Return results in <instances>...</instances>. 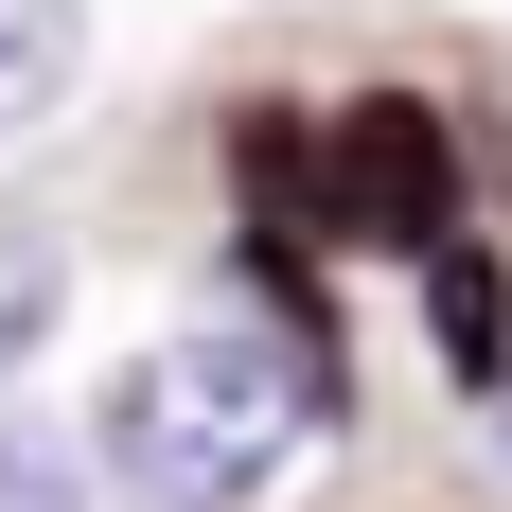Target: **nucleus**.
<instances>
[{
  "instance_id": "f257e3e1",
  "label": "nucleus",
  "mask_w": 512,
  "mask_h": 512,
  "mask_svg": "<svg viewBox=\"0 0 512 512\" xmlns=\"http://www.w3.org/2000/svg\"><path fill=\"white\" fill-rule=\"evenodd\" d=\"M336 424V354H301L283 318H177L106 371L89 477L124 512H265Z\"/></svg>"
},
{
  "instance_id": "f03ea898",
  "label": "nucleus",
  "mask_w": 512,
  "mask_h": 512,
  "mask_svg": "<svg viewBox=\"0 0 512 512\" xmlns=\"http://www.w3.org/2000/svg\"><path fill=\"white\" fill-rule=\"evenodd\" d=\"M248 159L301 195L318 248H442L460 230V124L424 89H354V106H318V124H248Z\"/></svg>"
},
{
  "instance_id": "7ed1b4c3",
  "label": "nucleus",
  "mask_w": 512,
  "mask_h": 512,
  "mask_svg": "<svg viewBox=\"0 0 512 512\" xmlns=\"http://www.w3.org/2000/svg\"><path fill=\"white\" fill-rule=\"evenodd\" d=\"M424 336H442V371H460V389H512V265L477 248V230H442V248H424Z\"/></svg>"
},
{
  "instance_id": "20e7f679",
  "label": "nucleus",
  "mask_w": 512,
  "mask_h": 512,
  "mask_svg": "<svg viewBox=\"0 0 512 512\" xmlns=\"http://www.w3.org/2000/svg\"><path fill=\"white\" fill-rule=\"evenodd\" d=\"M89 89V0H0V142Z\"/></svg>"
},
{
  "instance_id": "39448f33",
  "label": "nucleus",
  "mask_w": 512,
  "mask_h": 512,
  "mask_svg": "<svg viewBox=\"0 0 512 512\" xmlns=\"http://www.w3.org/2000/svg\"><path fill=\"white\" fill-rule=\"evenodd\" d=\"M0 512H106V477L71 442H36V424H0Z\"/></svg>"
},
{
  "instance_id": "423d86ee",
  "label": "nucleus",
  "mask_w": 512,
  "mask_h": 512,
  "mask_svg": "<svg viewBox=\"0 0 512 512\" xmlns=\"http://www.w3.org/2000/svg\"><path fill=\"white\" fill-rule=\"evenodd\" d=\"M36 336H53V230H0V389H18Z\"/></svg>"
}]
</instances>
